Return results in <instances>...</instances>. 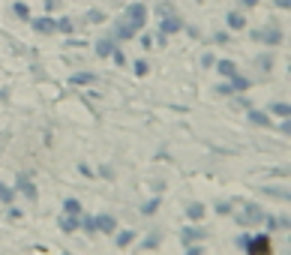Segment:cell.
<instances>
[{"mask_svg": "<svg viewBox=\"0 0 291 255\" xmlns=\"http://www.w3.org/2000/svg\"><path fill=\"white\" fill-rule=\"evenodd\" d=\"M93 222H96V231H102V234H114V228H117V219L108 213H99Z\"/></svg>", "mask_w": 291, "mask_h": 255, "instance_id": "cell-1", "label": "cell"}, {"mask_svg": "<svg viewBox=\"0 0 291 255\" xmlns=\"http://www.w3.org/2000/svg\"><path fill=\"white\" fill-rule=\"evenodd\" d=\"M243 246H246L252 255H255V252H270V243H267L264 237H258V240H249V237H246V243H243Z\"/></svg>", "mask_w": 291, "mask_h": 255, "instance_id": "cell-2", "label": "cell"}, {"mask_svg": "<svg viewBox=\"0 0 291 255\" xmlns=\"http://www.w3.org/2000/svg\"><path fill=\"white\" fill-rule=\"evenodd\" d=\"M111 51H114V42L111 39H99L96 42V54L99 57H111Z\"/></svg>", "mask_w": 291, "mask_h": 255, "instance_id": "cell-3", "label": "cell"}, {"mask_svg": "<svg viewBox=\"0 0 291 255\" xmlns=\"http://www.w3.org/2000/svg\"><path fill=\"white\" fill-rule=\"evenodd\" d=\"M183 24H180V18H165L162 21V27H159V33H174V30H180Z\"/></svg>", "mask_w": 291, "mask_h": 255, "instance_id": "cell-4", "label": "cell"}, {"mask_svg": "<svg viewBox=\"0 0 291 255\" xmlns=\"http://www.w3.org/2000/svg\"><path fill=\"white\" fill-rule=\"evenodd\" d=\"M33 27L39 30V33H51V30H54V21H51V18H36Z\"/></svg>", "mask_w": 291, "mask_h": 255, "instance_id": "cell-5", "label": "cell"}, {"mask_svg": "<svg viewBox=\"0 0 291 255\" xmlns=\"http://www.w3.org/2000/svg\"><path fill=\"white\" fill-rule=\"evenodd\" d=\"M96 75H93V72H78V75H72L69 78V84H90Z\"/></svg>", "mask_w": 291, "mask_h": 255, "instance_id": "cell-6", "label": "cell"}, {"mask_svg": "<svg viewBox=\"0 0 291 255\" xmlns=\"http://www.w3.org/2000/svg\"><path fill=\"white\" fill-rule=\"evenodd\" d=\"M216 66H219V72H222V75H228V78H231V75H237V66H234L231 60H219Z\"/></svg>", "mask_w": 291, "mask_h": 255, "instance_id": "cell-7", "label": "cell"}, {"mask_svg": "<svg viewBox=\"0 0 291 255\" xmlns=\"http://www.w3.org/2000/svg\"><path fill=\"white\" fill-rule=\"evenodd\" d=\"M63 210L75 216V213H81V201H78V198H66V201H63Z\"/></svg>", "mask_w": 291, "mask_h": 255, "instance_id": "cell-8", "label": "cell"}, {"mask_svg": "<svg viewBox=\"0 0 291 255\" xmlns=\"http://www.w3.org/2000/svg\"><path fill=\"white\" fill-rule=\"evenodd\" d=\"M228 27H231V30H243V27H246V18L237 15V12H231V15H228Z\"/></svg>", "mask_w": 291, "mask_h": 255, "instance_id": "cell-9", "label": "cell"}, {"mask_svg": "<svg viewBox=\"0 0 291 255\" xmlns=\"http://www.w3.org/2000/svg\"><path fill=\"white\" fill-rule=\"evenodd\" d=\"M198 237H204V231H198V228H186V231H183V246L192 243V240H198Z\"/></svg>", "mask_w": 291, "mask_h": 255, "instance_id": "cell-10", "label": "cell"}, {"mask_svg": "<svg viewBox=\"0 0 291 255\" xmlns=\"http://www.w3.org/2000/svg\"><path fill=\"white\" fill-rule=\"evenodd\" d=\"M186 213H189V219H201V216H204V207H201V204H189Z\"/></svg>", "mask_w": 291, "mask_h": 255, "instance_id": "cell-11", "label": "cell"}, {"mask_svg": "<svg viewBox=\"0 0 291 255\" xmlns=\"http://www.w3.org/2000/svg\"><path fill=\"white\" fill-rule=\"evenodd\" d=\"M270 111H273L276 117H288V102H276V105L270 108Z\"/></svg>", "mask_w": 291, "mask_h": 255, "instance_id": "cell-12", "label": "cell"}, {"mask_svg": "<svg viewBox=\"0 0 291 255\" xmlns=\"http://www.w3.org/2000/svg\"><path fill=\"white\" fill-rule=\"evenodd\" d=\"M132 237H135V231H123V234H117V246H129Z\"/></svg>", "mask_w": 291, "mask_h": 255, "instance_id": "cell-13", "label": "cell"}, {"mask_svg": "<svg viewBox=\"0 0 291 255\" xmlns=\"http://www.w3.org/2000/svg\"><path fill=\"white\" fill-rule=\"evenodd\" d=\"M264 42H267V45H279V42H282V33H276V30H270Z\"/></svg>", "mask_w": 291, "mask_h": 255, "instance_id": "cell-14", "label": "cell"}, {"mask_svg": "<svg viewBox=\"0 0 291 255\" xmlns=\"http://www.w3.org/2000/svg\"><path fill=\"white\" fill-rule=\"evenodd\" d=\"M54 27H57V30H63V33H69V30H72V21H69V18H60Z\"/></svg>", "mask_w": 291, "mask_h": 255, "instance_id": "cell-15", "label": "cell"}, {"mask_svg": "<svg viewBox=\"0 0 291 255\" xmlns=\"http://www.w3.org/2000/svg\"><path fill=\"white\" fill-rule=\"evenodd\" d=\"M156 207H159V201L153 198V201H147V204H144L141 210H144V213H147V216H150V213H156Z\"/></svg>", "mask_w": 291, "mask_h": 255, "instance_id": "cell-16", "label": "cell"}, {"mask_svg": "<svg viewBox=\"0 0 291 255\" xmlns=\"http://www.w3.org/2000/svg\"><path fill=\"white\" fill-rule=\"evenodd\" d=\"M60 228L63 231H75V219H60Z\"/></svg>", "mask_w": 291, "mask_h": 255, "instance_id": "cell-17", "label": "cell"}, {"mask_svg": "<svg viewBox=\"0 0 291 255\" xmlns=\"http://www.w3.org/2000/svg\"><path fill=\"white\" fill-rule=\"evenodd\" d=\"M81 225H84L87 231H96V222H93V216H84V219H81Z\"/></svg>", "mask_w": 291, "mask_h": 255, "instance_id": "cell-18", "label": "cell"}, {"mask_svg": "<svg viewBox=\"0 0 291 255\" xmlns=\"http://www.w3.org/2000/svg\"><path fill=\"white\" fill-rule=\"evenodd\" d=\"M15 15H18V18H27L30 12H27V6H24V3H15Z\"/></svg>", "mask_w": 291, "mask_h": 255, "instance_id": "cell-19", "label": "cell"}, {"mask_svg": "<svg viewBox=\"0 0 291 255\" xmlns=\"http://www.w3.org/2000/svg\"><path fill=\"white\" fill-rule=\"evenodd\" d=\"M21 189H24V192H27V195H30V198H33V195H36V189H33V186H30V180H21Z\"/></svg>", "mask_w": 291, "mask_h": 255, "instance_id": "cell-20", "label": "cell"}, {"mask_svg": "<svg viewBox=\"0 0 291 255\" xmlns=\"http://www.w3.org/2000/svg\"><path fill=\"white\" fill-rule=\"evenodd\" d=\"M135 72H138V75H147V60H138V66H135Z\"/></svg>", "mask_w": 291, "mask_h": 255, "instance_id": "cell-21", "label": "cell"}, {"mask_svg": "<svg viewBox=\"0 0 291 255\" xmlns=\"http://www.w3.org/2000/svg\"><path fill=\"white\" fill-rule=\"evenodd\" d=\"M9 198H12V192L6 186H0V201H9Z\"/></svg>", "mask_w": 291, "mask_h": 255, "instance_id": "cell-22", "label": "cell"}, {"mask_svg": "<svg viewBox=\"0 0 291 255\" xmlns=\"http://www.w3.org/2000/svg\"><path fill=\"white\" fill-rule=\"evenodd\" d=\"M252 123H261V126H264V123H267V117H264V114H255V111H252Z\"/></svg>", "mask_w": 291, "mask_h": 255, "instance_id": "cell-23", "label": "cell"}, {"mask_svg": "<svg viewBox=\"0 0 291 255\" xmlns=\"http://www.w3.org/2000/svg\"><path fill=\"white\" fill-rule=\"evenodd\" d=\"M45 3H48V9H54V6L60 3V0H45Z\"/></svg>", "mask_w": 291, "mask_h": 255, "instance_id": "cell-24", "label": "cell"}, {"mask_svg": "<svg viewBox=\"0 0 291 255\" xmlns=\"http://www.w3.org/2000/svg\"><path fill=\"white\" fill-rule=\"evenodd\" d=\"M276 3H279V6H282V9H288V0H276Z\"/></svg>", "mask_w": 291, "mask_h": 255, "instance_id": "cell-25", "label": "cell"}, {"mask_svg": "<svg viewBox=\"0 0 291 255\" xmlns=\"http://www.w3.org/2000/svg\"><path fill=\"white\" fill-rule=\"evenodd\" d=\"M243 3H246V6H255V3H258V0H243Z\"/></svg>", "mask_w": 291, "mask_h": 255, "instance_id": "cell-26", "label": "cell"}]
</instances>
